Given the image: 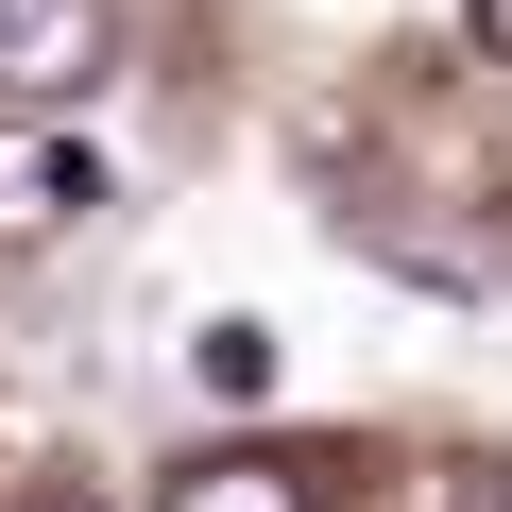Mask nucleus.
<instances>
[{"label": "nucleus", "instance_id": "f257e3e1", "mask_svg": "<svg viewBox=\"0 0 512 512\" xmlns=\"http://www.w3.org/2000/svg\"><path fill=\"white\" fill-rule=\"evenodd\" d=\"M103 52H120L103 0H0V103H86Z\"/></svg>", "mask_w": 512, "mask_h": 512}, {"label": "nucleus", "instance_id": "f03ea898", "mask_svg": "<svg viewBox=\"0 0 512 512\" xmlns=\"http://www.w3.org/2000/svg\"><path fill=\"white\" fill-rule=\"evenodd\" d=\"M103 205V154L86 137H0V239H52Z\"/></svg>", "mask_w": 512, "mask_h": 512}, {"label": "nucleus", "instance_id": "7ed1b4c3", "mask_svg": "<svg viewBox=\"0 0 512 512\" xmlns=\"http://www.w3.org/2000/svg\"><path fill=\"white\" fill-rule=\"evenodd\" d=\"M154 512H308V461H256V444H222V461H188Z\"/></svg>", "mask_w": 512, "mask_h": 512}, {"label": "nucleus", "instance_id": "20e7f679", "mask_svg": "<svg viewBox=\"0 0 512 512\" xmlns=\"http://www.w3.org/2000/svg\"><path fill=\"white\" fill-rule=\"evenodd\" d=\"M188 376H205L222 410H256V393H274V325H205V342H188Z\"/></svg>", "mask_w": 512, "mask_h": 512}, {"label": "nucleus", "instance_id": "39448f33", "mask_svg": "<svg viewBox=\"0 0 512 512\" xmlns=\"http://www.w3.org/2000/svg\"><path fill=\"white\" fill-rule=\"evenodd\" d=\"M478 35H495V69H512V0H478Z\"/></svg>", "mask_w": 512, "mask_h": 512}, {"label": "nucleus", "instance_id": "423d86ee", "mask_svg": "<svg viewBox=\"0 0 512 512\" xmlns=\"http://www.w3.org/2000/svg\"><path fill=\"white\" fill-rule=\"evenodd\" d=\"M461 512H512V461H495V478H478V495H461Z\"/></svg>", "mask_w": 512, "mask_h": 512}, {"label": "nucleus", "instance_id": "0eeeda50", "mask_svg": "<svg viewBox=\"0 0 512 512\" xmlns=\"http://www.w3.org/2000/svg\"><path fill=\"white\" fill-rule=\"evenodd\" d=\"M35 512H86V495H35Z\"/></svg>", "mask_w": 512, "mask_h": 512}]
</instances>
